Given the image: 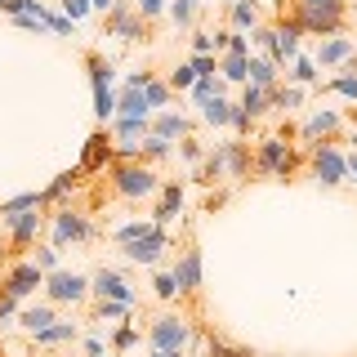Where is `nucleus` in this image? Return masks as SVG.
Listing matches in <instances>:
<instances>
[{
    "mask_svg": "<svg viewBox=\"0 0 357 357\" xmlns=\"http://www.w3.org/2000/svg\"><path fill=\"white\" fill-rule=\"evenodd\" d=\"M85 67H89V85H94V116L107 126V121L116 116V89H112V76H116V67H112L98 50L85 54Z\"/></svg>",
    "mask_w": 357,
    "mask_h": 357,
    "instance_id": "nucleus-3",
    "label": "nucleus"
},
{
    "mask_svg": "<svg viewBox=\"0 0 357 357\" xmlns=\"http://www.w3.org/2000/svg\"><path fill=\"white\" fill-rule=\"evenodd\" d=\"M245 85H255V89H273V85H282V72H277V63L268 59V54H259V59H250V67H245Z\"/></svg>",
    "mask_w": 357,
    "mask_h": 357,
    "instance_id": "nucleus-21",
    "label": "nucleus"
},
{
    "mask_svg": "<svg viewBox=\"0 0 357 357\" xmlns=\"http://www.w3.org/2000/svg\"><path fill=\"white\" fill-rule=\"evenodd\" d=\"M326 89H331V94H344V98H353V103H357V72H349V67H344V76H335Z\"/></svg>",
    "mask_w": 357,
    "mask_h": 357,
    "instance_id": "nucleus-39",
    "label": "nucleus"
},
{
    "mask_svg": "<svg viewBox=\"0 0 357 357\" xmlns=\"http://www.w3.org/2000/svg\"><path fill=\"white\" fill-rule=\"evenodd\" d=\"M152 286H156V295H161V299H174V295H178L170 273H156V282H152Z\"/></svg>",
    "mask_w": 357,
    "mask_h": 357,
    "instance_id": "nucleus-49",
    "label": "nucleus"
},
{
    "mask_svg": "<svg viewBox=\"0 0 357 357\" xmlns=\"http://www.w3.org/2000/svg\"><path fill=\"white\" fill-rule=\"evenodd\" d=\"M89 14V0H63V18L67 22H81Z\"/></svg>",
    "mask_w": 357,
    "mask_h": 357,
    "instance_id": "nucleus-48",
    "label": "nucleus"
},
{
    "mask_svg": "<svg viewBox=\"0 0 357 357\" xmlns=\"http://www.w3.org/2000/svg\"><path fill=\"white\" fill-rule=\"evenodd\" d=\"M152 357H178V353H152Z\"/></svg>",
    "mask_w": 357,
    "mask_h": 357,
    "instance_id": "nucleus-57",
    "label": "nucleus"
},
{
    "mask_svg": "<svg viewBox=\"0 0 357 357\" xmlns=\"http://www.w3.org/2000/svg\"><path fill=\"white\" fill-rule=\"evenodd\" d=\"M192 54H215V40H210V31H197V36H192Z\"/></svg>",
    "mask_w": 357,
    "mask_h": 357,
    "instance_id": "nucleus-52",
    "label": "nucleus"
},
{
    "mask_svg": "<svg viewBox=\"0 0 357 357\" xmlns=\"http://www.w3.org/2000/svg\"><path fill=\"white\" fill-rule=\"evenodd\" d=\"M22 210H45V192H22V197H14V201H0V223L14 219V215H22Z\"/></svg>",
    "mask_w": 357,
    "mask_h": 357,
    "instance_id": "nucleus-27",
    "label": "nucleus"
},
{
    "mask_svg": "<svg viewBox=\"0 0 357 357\" xmlns=\"http://www.w3.org/2000/svg\"><path fill=\"white\" fill-rule=\"evenodd\" d=\"M232 107L237 103H228V98H210V103H201V116H206V126H232Z\"/></svg>",
    "mask_w": 357,
    "mask_h": 357,
    "instance_id": "nucleus-30",
    "label": "nucleus"
},
{
    "mask_svg": "<svg viewBox=\"0 0 357 357\" xmlns=\"http://www.w3.org/2000/svg\"><path fill=\"white\" fill-rule=\"evenodd\" d=\"M165 9H170V18H174V27H178V31H188V27L197 22V5H192V0H170Z\"/></svg>",
    "mask_w": 357,
    "mask_h": 357,
    "instance_id": "nucleus-35",
    "label": "nucleus"
},
{
    "mask_svg": "<svg viewBox=\"0 0 357 357\" xmlns=\"http://www.w3.org/2000/svg\"><path fill=\"white\" fill-rule=\"evenodd\" d=\"M98 321H121V317H130V304H116V299H98V312H94Z\"/></svg>",
    "mask_w": 357,
    "mask_h": 357,
    "instance_id": "nucleus-41",
    "label": "nucleus"
},
{
    "mask_svg": "<svg viewBox=\"0 0 357 357\" xmlns=\"http://www.w3.org/2000/svg\"><path fill=\"white\" fill-rule=\"evenodd\" d=\"M219 5H228V9H232V5H237V0H219Z\"/></svg>",
    "mask_w": 357,
    "mask_h": 357,
    "instance_id": "nucleus-58",
    "label": "nucleus"
},
{
    "mask_svg": "<svg viewBox=\"0 0 357 357\" xmlns=\"http://www.w3.org/2000/svg\"><path fill=\"white\" fill-rule=\"evenodd\" d=\"M170 98H174V89L165 85V81H156V76H152V85L143 89V103H148V112H152V107H165Z\"/></svg>",
    "mask_w": 357,
    "mask_h": 357,
    "instance_id": "nucleus-37",
    "label": "nucleus"
},
{
    "mask_svg": "<svg viewBox=\"0 0 357 357\" xmlns=\"http://www.w3.org/2000/svg\"><path fill=\"white\" fill-rule=\"evenodd\" d=\"M89 295L116 299V304H130V308H134V290H130V282L116 273V268H98V273L89 277Z\"/></svg>",
    "mask_w": 357,
    "mask_h": 357,
    "instance_id": "nucleus-13",
    "label": "nucleus"
},
{
    "mask_svg": "<svg viewBox=\"0 0 357 357\" xmlns=\"http://www.w3.org/2000/svg\"><path fill=\"white\" fill-rule=\"evenodd\" d=\"M103 31L107 36H121V40H148V22L139 18V9L130 0H116L103 18Z\"/></svg>",
    "mask_w": 357,
    "mask_h": 357,
    "instance_id": "nucleus-7",
    "label": "nucleus"
},
{
    "mask_svg": "<svg viewBox=\"0 0 357 357\" xmlns=\"http://www.w3.org/2000/svg\"><path fill=\"white\" fill-rule=\"evenodd\" d=\"M112 192L126 197V201H143V197L161 192V178H156V170L143 165V161H116L112 165Z\"/></svg>",
    "mask_w": 357,
    "mask_h": 357,
    "instance_id": "nucleus-2",
    "label": "nucleus"
},
{
    "mask_svg": "<svg viewBox=\"0 0 357 357\" xmlns=\"http://www.w3.org/2000/svg\"><path fill=\"white\" fill-rule=\"evenodd\" d=\"M349 178H353V183H357V152L349 156Z\"/></svg>",
    "mask_w": 357,
    "mask_h": 357,
    "instance_id": "nucleus-56",
    "label": "nucleus"
},
{
    "mask_svg": "<svg viewBox=\"0 0 357 357\" xmlns=\"http://www.w3.org/2000/svg\"><path fill=\"white\" fill-rule=\"evenodd\" d=\"M85 353H89V357H103L107 349H103V340H98V335H89V340H85Z\"/></svg>",
    "mask_w": 357,
    "mask_h": 357,
    "instance_id": "nucleus-54",
    "label": "nucleus"
},
{
    "mask_svg": "<svg viewBox=\"0 0 357 357\" xmlns=\"http://www.w3.org/2000/svg\"><path fill=\"white\" fill-rule=\"evenodd\" d=\"M148 344H152V353H183L192 344V321L178 317V312H161L148 326Z\"/></svg>",
    "mask_w": 357,
    "mask_h": 357,
    "instance_id": "nucleus-5",
    "label": "nucleus"
},
{
    "mask_svg": "<svg viewBox=\"0 0 357 357\" xmlns=\"http://www.w3.org/2000/svg\"><path fill=\"white\" fill-rule=\"evenodd\" d=\"M312 178L321 188H340L349 178V156L335 148V143H312Z\"/></svg>",
    "mask_w": 357,
    "mask_h": 357,
    "instance_id": "nucleus-6",
    "label": "nucleus"
},
{
    "mask_svg": "<svg viewBox=\"0 0 357 357\" xmlns=\"http://www.w3.org/2000/svg\"><path fill=\"white\" fill-rule=\"evenodd\" d=\"M223 94V76H197L192 81V98L197 103H210V98Z\"/></svg>",
    "mask_w": 357,
    "mask_h": 357,
    "instance_id": "nucleus-34",
    "label": "nucleus"
},
{
    "mask_svg": "<svg viewBox=\"0 0 357 357\" xmlns=\"http://www.w3.org/2000/svg\"><path fill=\"white\" fill-rule=\"evenodd\" d=\"M178 156H183V161H188V165H201V156H206V148H201V143L192 139V134H188V139H183V143H178Z\"/></svg>",
    "mask_w": 357,
    "mask_h": 357,
    "instance_id": "nucleus-45",
    "label": "nucleus"
},
{
    "mask_svg": "<svg viewBox=\"0 0 357 357\" xmlns=\"http://www.w3.org/2000/svg\"><path fill=\"white\" fill-rule=\"evenodd\" d=\"M219 148H223V170H228V178H250V170H255L250 143L232 139V143H219Z\"/></svg>",
    "mask_w": 357,
    "mask_h": 357,
    "instance_id": "nucleus-17",
    "label": "nucleus"
},
{
    "mask_svg": "<svg viewBox=\"0 0 357 357\" xmlns=\"http://www.w3.org/2000/svg\"><path fill=\"white\" fill-rule=\"evenodd\" d=\"M134 9H139V18H143V22H152V18H161V14H165V0H139Z\"/></svg>",
    "mask_w": 357,
    "mask_h": 357,
    "instance_id": "nucleus-47",
    "label": "nucleus"
},
{
    "mask_svg": "<svg viewBox=\"0 0 357 357\" xmlns=\"http://www.w3.org/2000/svg\"><path fill=\"white\" fill-rule=\"evenodd\" d=\"M148 134H156V139H165V143H174V139H188V134H192V121H188L183 112H161V116L152 121Z\"/></svg>",
    "mask_w": 357,
    "mask_h": 357,
    "instance_id": "nucleus-19",
    "label": "nucleus"
},
{
    "mask_svg": "<svg viewBox=\"0 0 357 357\" xmlns=\"http://www.w3.org/2000/svg\"><path fill=\"white\" fill-rule=\"evenodd\" d=\"M192 5H206V0H192Z\"/></svg>",
    "mask_w": 357,
    "mask_h": 357,
    "instance_id": "nucleus-59",
    "label": "nucleus"
},
{
    "mask_svg": "<svg viewBox=\"0 0 357 357\" xmlns=\"http://www.w3.org/2000/svg\"><path fill=\"white\" fill-rule=\"evenodd\" d=\"M299 165V152L290 148L286 139H277V134H268L259 139V148H255V174H273V178H290Z\"/></svg>",
    "mask_w": 357,
    "mask_h": 357,
    "instance_id": "nucleus-4",
    "label": "nucleus"
},
{
    "mask_svg": "<svg viewBox=\"0 0 357 357\" xmlns=\"http://www.w3.org/2000/svg\"><path fill=\"white\" fill-rule=\"evenodd\" d=\"M178 210H183V188H178V183H161V201H156V210H152V223L165 228Z\"/></svg>",
    "mask_w": 357,
    "mask_h": 357,
    "instance_id": "nucleus-22",
    "label": "nucleus"
},
{
    "mask_svg": "<svg viewBox=\"0 0 357 357\" xmlns=\"http://www.w3.org/2000/svg\"><path fill=\"white\" fill-rule=\"evenodd\" d=\"M237 107H241L250 121H259L264 112H268V94H264V89H255V85H245V89H241V103H237Z\"/></svg>",
    "mask_w": 357,
    "mask_h": 357,
    "instance_id": "nucleus-31",
    "label": "nucleus"
},
{
    "mask_svg": "<svg viewBox=\"0 0 357 357\" xmlns=\"http://www.w3.org/2000/svg\"><path fill=\"white\" fill-rule=\"evenodd\" d=\"M250 126H255V121L245 116L241 107H232V130H237V134H250Z\"/></svg>",
    "mask_w": 357,
    "mask_h": 357,
    "instance_id": "nucleus-53",
    "label": "nucleus"
},
{
    "mask_svg": "<svg viewBox=\"0 0 357 357\" xmlns=\"http://www.w3.org/2000/svg\"><path fill=\"white\" fill-rule=\"evenodd\" d=\"M192 81H197V72H192L188 63H178L174 72H170V81H165V85H170V89H192Z\"/></svg>",
    "mask_w": 357,
    "mask_h": 357,
    "instance_id": "nucleus-43",
    "label": "nucleus"
},
{
    "mask_svg": "<svg viewBox=\"0 0 357 357\" xmlns=\"http://www.w3.org/2000/svg\"><path fill=\"white\" fill-rule=\"evenodd\" d=\"M54 321H59V317H54V308H50V304H31V308H22V312H18V326L27 331V335H40L45 326H54Z\"/></svg>",
    "mask_w": 357,
    "mask_h": 357,
    "instance_id": "nucleus-23",
    "label": "nucleus"
},
{
    "mask_svg": "<svg viewBox=\"0 0 357 357\" xmlns=\"http://www.w3.org/2000/svg\"><path fill=\"white\" fill-rule=\"evenodd\" d=\"M282 5H286V0H282Z\"/></svg>",
    "mask_w": 357,
    "mask_h": 357,
    "instance_id": "nucleus-60",
    "label": "nucleus"
},
{
    "mask_svg": "<svg viewBox=\"0 0 357 357\" xmlns=\"http://www.w3.org/2000/svg\"><path fill=\"white\" fill-rule=\"evenodd\" d=\"M134 344H139V331H134V326H121L116 335H112V349H116V353L134 349Z\"/></svg>",
    "mask_w": 357,
    "mask_h": 357,
    "instance_id": "nucleus-46",
    "label": "nucleus"
},
{
    "mask_svg": "<svg viewBox=\"0 0 357 357\" xmlns=\"http://www.w3.org/2000/svg\"><path fill=\"white\" fill-rule=\"evenodd\" d=\"M245 67H250V54H223V59H219L223 81H241L245 85Z\"/></svg>",
    "mask_w": 357,
    "mask_h": 357,
    "instance_id": "nucleus-32",
    "label": "nucleus"
},
{
    "mask_svg": "<svg viewBox=\"0 0 357 357\" xmlns=\"http://www.w3.org/2000/svg\"><path fill=\"white\" fill-rule=\"evenodd\" d=\"M14 312H18V299H14V295H5V290H0V326H5V321L14 317Z\"/></svg>",
    "mask_w": 357,
    "mask_h": 357,
    "instance_id": "nucleus-51",
    "label": "nucleus"
},
{
    "mask_svg": "<svg viewBox=\"0 0 357 357\" xmlns=\"http://www.w3.org/2000/svg\"><path fill=\"white\" fill-rule=\"evenodd\" d=\"M152 130V116H112V139L116 143H143Z\"/></svg>",
    "mask_w": 357,
    "mask_h": 357,
    "instance_id": "nucleus-20",
    "label": "nucleus"
},
{
    "mask_svg": "<svg viewBox=\"0 0 357 357\" xmlns=\"http://www.w3.org/2000/svg\"><path fill=\"white\" fill-rule=\"evenodd\" d=\"M76 183H81V170H67V174H59L50 188H45V206H50V201H63L67 192H76Z\"/></svg>",
    "mask_w": 357,
    "mask_h": 357,
    "instance_id": "nucleus-33",
    "label": "nucleus"
},
{
    "mask_svg": "<svg viewBox=\"0 0 357 357\" xmlns=\"http://www.w3.org/2000/svg\"><path fill=\"white\" fill-rule=\"evenodd\" d=\"M286 76H290L295 85H312V81H317V63H312V59H295Z\"/></svg>",
    "mask_w": 357,
    "mask_h": 357,
    "instance_id": "nucleus-38",
    "label": "nucleus"
},
{
    "mask_svg": "<svg viewBox=\"0 0 357 357\" xmlns=\"http://www.w3.org/2000/svg\"><path fill=\"white\" fill-rule=\"evenodd\" d=\"M112 156V134L107 130H98L94 139H89V148H85V161H81V174H89V170H98Z\"/></svg>",
    "mask_w": 357,
    "mask_h": 357,
    "instance_id": "nucleus-24",
    "label": "nucleus"
},
{
    "mask_svg": "<svg viewBox=\"0 0 357 357\" xmlns=\"http://www.w3.org/2000/svg\"><path fill=\"white\" fill-rule=\"evenodd\" d=\"M223 54H250V40H245L241 31H228V50Z\"/></svg>",
    "mask_w": 357,
    "mask_h": 357,
    "instance_id": "nucleus-50",
    "label": "nucleus"
},
{
    "mask_svg": "<svg viewBox=\"0 0 357 357\" xmlns=\"http://www.w3.org/2000/svg\"><path fill=\"white\" fill-rule=\"evenodd\" d=\"M188 67H192L197 76H215L219 72V63H215V54H192V59H188Z\"/></svg>",
    "mask_w": 357,
    "mask_h": 357,
    "instance_id": "nucleus-44",
    "label": "nucleus"
},
{
    "mask_svg": "<svg viewBox=\"0 0 357 357\" xmlns=\"http://www.w3.org/2000/svg\"><path fill=\"white\" fill-rule=\"evenodd\" d=\"M344 126V116L340 112H331V107H321V112H312V116L299 126V139L304 143H317V139H331V134H340Z\"/></svg>",
    "mask_w": 357,
    "mask_h": 357,
    "instance_id": "nucleus-16",
    "label": "nucleus"
},
{
    "mask_svg": "<svg viewBox=\"0 0 357 357\" xmlns=\"http://www.w3.org/2000/svg\"><path fill=\"white\" fill-rule=\"evenodd\" d=\"M299 103H304V89H299V85H273V89H268V107L290 112V107H299Z\"/></svg>",
    "mask_w": 357,
    "mask_h": 357,
    "instance_id": "nucleus-29",
    "label": "nucleus"
},
{
    "mask_svg": "<svg viewBox=\"0 0 357 357\" xmlns=\"http://www.w3.org/2000/svg\"><path fill=\"white\" fill-rule=\"evenodd\" d=\"M45 295H50V304H81V299L89 295V277L59 268V273L45 277Z\"/></svg>",
    "mask_w": 357,
    "mask_h": 357,
    "instance_id": "nucleus-9",
    "label": "nucleus"
},
{
    "mask_svg": "<svg viewBox=\"0 0 357 357\" xmlns=\"http://www.w3.org/2000/svg\"><path fill=\"white\" fill-rule=\"evenodd\" d=\"M165 250H170V232H165V228H156V223H152L148 232H143V237L126 241V255H130L134 264H148V268L161 264V255H165Z\"/></svg>",
    "mask_w": 357,
    "mask_h": 357,
    "instance_id": "nucleus-10",
    "label": "nucleus"
},
{
    "mask_svg": "<svg viewBox=\"0 0 357 357\" xmlns=\"http://www.w3.org/2000/svg\"><path fill=\"white\" fill-rule=\"evenodd\" d=\"M40 223H45L40 210H22V215L5 219V228H9V250H14V255L31 250V245H36V237H40Z\"/></svg>",
    "mask_w": 357,
    "mask_h": 357,
    "instance_id": "nucleus-11",
    "label": "nucleus"
},
{
    "mask_svg": "<svg viewBox=\"0 0 357 357\" xmlns=\"http://www.w3.org/2000/svg\"><path fill=\"white\" fill-rule=\"evenodd\" d=\"M299 36H304V31H299L295 22H277L273 36H268V59H273L277 67H282V63H295L299 59Z\"/></svg>",
    "mask_w": 357,
    "mask_h": 357,
    "instance_id": "nucleus-14",
    "label": "nucleus"
},
{
    "mask_svg": "<svg viewBox=\"0 0 357 357\" xmlns=\"http://www.w3.org/2000/svg\"><path fill=\"white\" fill-rule=\"evenodd\" d=\"M353 54H357L353 36H344V31H340V36L321 40V50H317V59H312V63H317V67H340V63H349Z\"/></svg>",
    "mask_w": 357,
    "mask_h": 357,
    "instance_id": "nucleus-18",
    "label": "nucleus"
},
{
    "mask_svg": "<svg viewBox=\"0 0 357 357\" xmlns=\"http://www.w3.org/2000/svg\"><path fill=\"white\" fill-rule=\"evenodd\" d=\"M76 321H54V326H45L40 335H31V340H36V349H54V344H72L76 340Z\"/></svg>",
    "mask_w": 357,
    "mask_h": 357,
    "instance_id": "nucleus-26",
    "label": "nucleus"
},
{
    "mask_svg": "<svg viewBox=\"0 0 357 357\" xmlns=\"http://www.w3.org/2000/svg\"><path fill=\"white\" fill-rule=\"evenodd\" d=\"M344 14L349 5L344 0H295V27L308 36H340L344 31Z\"/></svg>",
    "mask_w": 357,
    "mask_h": 357,
    "instance_id": "nucleus-1",
    "label": "nucleus"
},
{
    "mask_svg": "<svg viewBox=\"0 0 357 357\" xmlns=\"http://www.w3.org/2000/svg\"><path fill=\"white\" fill-rule=\"evenodd\" d=\"M197 178L201 183H215V178H228V170H223V148L215 143V152H206L201 156V165H197Z\"/></svg>",
    "mask_w": 357,
    "mask_h": 357,
    "instance_id": "nucleus-28",
    "label": "nucleus"
},
{
    "mask_svg": "<svg viewBox=\"0 0 357 357\" xmlns=\"http://www.w3.org/2000/svg\"><path fill=\"white\" fill-rule=\"evenodd\" d=\"M148 228H152V219H130V223H121V228L112 232V237H116L121 245H126V241H134V237H143Z\"/></svg>",
    "mask_w": 357,
    "mask_h": 357,
    "instance_id": "nucleus-40",
    "label": "nucleus"
},
{
    "mask_svg": "<svg viewBox=\"0 0 357 357\" xmlns=\"http://www.w3.org/2000/svg\"><path fill=\"white\" fill-rule=\"evenodd\" d=\"M45 286V273L36 264H27V259H18V264H9V273H5V295H14V299H27V295H36V290Z\"/></svg>",
    "mask_w": 357,
    "mask_h": 357,
    "instance_id": "nucleus-12",
    "label": "nucleus"
},
{
    "mask_svg": "<svg viewBox=\"0 0 357 357\" xmlns=\"http://www.w3.org/2000/svg\"><path fill=\"white\" fill-rule=\"evenodd\" d=\"M165 156H170V143L156 139V134H148V139L139 143V161H143V165H148V161H165Z\"/></svg>",
    "mask_w": 357,
    "mask_h": 357,
    "instance_id": "nucleus-36",
    "label": "nucleus"
},
{
    "mask_svg": "<svg viewBox=\"0 0 357 357\" xmlns=\"http://www.w3.org/2000/svg\"><path fill=\"white\" fill-rule=\"evenodd\" d=\"M170 277H174L178 295H197V286H201V250H197V245H188V250L178 255V264L170 268Z\"/></svg>",
    "mask_w": 357,
    "mask_h": 357,
    "instance_id": "nucleus-15",
    "label": "nucleus"
},
{
    "mask_svg": "<svg viewBox=\"0 0 357 357\" xmlns=\"http://www.w3.org/2000/svg\"><path fill=\"white\" fill-rule=\"evenodd\" d=\"M112 5H116V0H89V9H103V14H107Z\"/></svg>",
    "mask_w": 357,
    "mask_h": 357,
    "instance_id": "nucleus-55",
    "label": "nucleus"
},
{
    "mask_svg": "<svg viewBox=\"0 0 357 357\" xmlns=\"http://www.w3.org/2000/svg\"><path fill=\"white\" fill-rule=\"evenodd\" d=\"M31 264H36L45 277H50V273H59V250H54V245H40V250H36V259H31Z\"/></svg>",
    "mask_w": 357,
    "mask_h": 357,
    "instance_id": "nucleus-42",
    "label": "nucleus"
},
{
    "mask_svg": "<svg viewBox=\"0 0 357 357\" xmlns=\"http://www.w3.org/2000/svg\"><path fill=\"white\" fill-rule=\"evenodd\" d=\"M94 237V223H89L81 210L63 206L59 215H54V250H63V245H81Z\"/></svg>",
    "mask_w": 357,
    "mask_h": 357,
    "instance_id": "nucleus-8",
    "label": "nucleus"
},
{
    "mask_svg": "<svg viewBox=\"0 0 357 357\" xmlns=\"http://www.w3.org/2000/svg\"><path fill=\"white\" fill-rule=\"evenodd\" d=\"M228 18H232V31H241V36H245V31H255V27H259V5H255V0H237V5H232L228 9Z\"/></svg>",
    "mask_w": 357,
    "mask_h": 357,
    "instance_id": "nucleus-25",
    "label": "nucleus"
}]
</instances>
